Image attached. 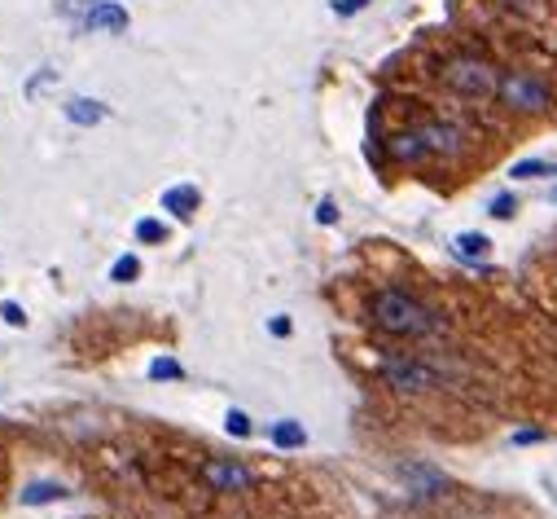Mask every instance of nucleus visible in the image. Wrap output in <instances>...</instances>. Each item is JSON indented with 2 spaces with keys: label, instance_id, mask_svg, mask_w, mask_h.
I'll use <instances>...</instances> for the list:
<instances>
[{
  "label": "nucleus",
  "instance_id": "obj_1",
  "mask_svg": "<svg viewBox=\"0 0 557 519\" xmlns=\"http://www.w3.org/2000/svg\"><path fill=\"white\" fill-rule=\"evenodd\" d=\"M369 317H373L378 330H387L395 339H422V335H434V330H439V317H434L426 304H417L408 291H395V286L373 291Z\"/></svg>",
  "mask_w": 557,
  "mask_h": 519
},
{
  "label": "nucleus",
  "instance_id": "obj_2",
  "mask_svg": "<svg viewBox=\"0 0 557 519\" xmlns=\"http://www.w3.org/2000/svg\"><path fill=\"white\" fill-rule=\"evenodd\" d=\"M500 79H505V70L488 62L483 53H452V58L439 62V84L457 97H470V102L474 97H496Z\"/></svg>",
  "mask_w": 557,
  "mask_h": 519
},
{
  "label": "nucleus",
  "instance_id": "obj_3",
  "mask_svg": "<svg viewBox=\"0 0 557 519\" xmlns=\"http://www.w3.org/2000/svg\"><path fill=\"white\" fill-rule=\"evenodd\" d=\"M496 97L509 106V110H544L549 106V84L531 70H505Z\"/></svg>",
  "mask_w": 557,
  "mask_h": 519
},
{
  "label": "nucleus",
  "instance_id": "obj_4",
  "mask_svg": "<svg viewBox=\"0 0 557 519\" xmlns=\"http://www.w3.org/2000/svg\"><path fill=\"white\" fill-rule=\"evenodd\" d=\"M382 379L399 387V392H426L439 383V375L430 370L426 361H413V357H387L382 361Z\"/></svg>",
  "mask_w": 557,
  "mask_h": 519
},
{
  "label": "nucleus",
  "instance_id": "obj_5",
  "mask_svg": "<svg viewBox=\"0 0 557 519\" xmlns=\"http://www.w3.org/2000/svg\"><path fill=\"white\" fill-rule=\"evenodd\" d=\"M202 480L215 488V493H242V488L255 485L251 467H242V462H233V458H211V462H202Z\"/></svg>",
  "mask_w": 557,
  "mask_h": 519
},
{
  "label": "nucleus",
  "instance_id": "obj_6",
  "mask_svg": "<svg viewBox=\"0 0 557 519\" xmlns=\"http://www.w3.org/2000/svg\"><path fill=\"white\" fill-rule=\"evenodd\" d=\"M79 27L84 32H128V9L123 5H114V0H88L84 5V18H79Z\"/></svg>",
  "mask_w": 557,
  "mask_h": 519
},
{
  "label": "nucleus",
  "instance_id": "obj_7",
  "mask_svg": "<svg viewBox=\"0 0 557 519\" xmlns=\"http://www.w3.org/2000/svg\"><path fill=\"white\" fill-rule=\"evenodd\" d=\"M417 133H422V141H426L430 154H443V159L461 154V145H465V133H461L457 124H448V119H430V124H417Z\"/></svg>",
  "mask_w": 557,
  "mask_h": 519
},
{
  "label": "nucleus",
  "instance_id": "obj_8",
  "mask_svg": "<svg viewBox=\"0 0 557 519\" xmlns=\"http://www.w3.org/2000/svg\"><path fill=\"white\" fill-rule=\"evenodd\" d=\"M387 154H391L395 163H417V159H426L430 150L417 128H404V133H395V137L387 141Z\"/></svg>",
  "mask_w": 557,
  "mask_h": 519
},
{
  "label": "nucleus",
  "instance_id": "obj_9",
  "mask_svg": "<svg viewBox=\"0 0 557 519\" xmlns=\"http://www.w3.org/2000/svg\"><path fill=\"white\" fill-rule=\"evenodd\" d=\"M197 203H202V194H197L194 185H171V190H163V211L180 216V220H189L197 211Z\"/></svg>",
  "mask_w": 557,
  "mask_h": 519
},
{
  "label": "nucleus",
  "instance_id": "obj_10",
  "mask_svg": "<svg viewBox=\"0 0 557 519\" xmlns=\"http://www.w3.org/2000/svg\"><path fill=\"white\" fill-rule=\"evenodd\" d=\"M62 110H66V119H70V124H79V128H93V124H101V119H105V106L93 102V97H70Z\"/></svg>",
  "mask_w": 557,
  "mask_h": 519
},
{
  "label": "nucleus",
  "instance_id": "obj_11",
  "mask_svg": "<svg viewBox=\"0 0 557 519\" xmlns=\"http://www.w3.org/2000/svg\"><path fill=\"white\" fill-rule=\"evenodd\" d=\"M272 445L277 449H303L307 445V431L298 427L295 418H281V422H272Z\"/></svg>",
  "mask_w": 557,
  "mask_h": 519
},
{
  "label": "nucleus",
  "instance_id": "obj_12",
  "mask_svg": "<svg viewBox=\"0 0 557 519\" xmlns=\"http://www.w3.org/2000/svg\"><path fill=\"white\" fill-rule=\"evenodd\" d=\"M66 497L62 485H49V480H35V485L23 488V506H49V502H58Z\"/></svg>",
  "mask_w": 557,
  "mask_h": 519
},
{
  "label": "nucleus",
  "instance_id": "obj_13",
  "mask_svg": "<svg viewBox=\"0 0 557 519\" xmlns=\"http://www.w3.org/2000/svg\"><path fill=\"white\" fill-rule=\"evenodd\" d=\"M457 255L461 260H488L492 255V243L483 238V234H457Z\"/></svg>",
  "mask_w": 557,
  "mask_h": 519
},
{
  "label": "nucleus",
  "instance_id": "obj_14",
  "mask_svg": "<svg viewBox=\"0 0 557 519\" xmlns=\"http://www.w3.org/2000/svg\"><path fill=\"white\" fill-rule=\"evenodd\" d=\"M509 176H514V181H531V176H557V163H549V159H518V163L509 168Z\"/></svg>",
  "mask_w": 557,
  "mask_h": 519
},
{
  "label": "nucleus",
  "instance_id": "obj_15",
  "mask_svg": "<svg viewBox=\"0 0 557 519\" xmlns=\"http://www.w3.org/2000/svg\"><path fill=\"white\" fill-rule=\"evenodd\" d=\"M154 383H163V379H185V366L180 361H171V357H159V361H150V370H145Z\"/></svg>",
  "mask_w": 557,
  "mask_h": 519
},
{
  "label": "nucleus",
  "instance_id": "obj_16",
  "mask_svg": "<svg viewBox=\"0 0 557 519\" xmlns=\"http://www.w3.org/2000/svg\"><path fill=\"white\" fill-rule=\"evenodd\" d=\"M136 243H167V225L163 220H154V216L136 220Z\"/></svg>",
  "mask_w": 557,
  "mask_h": 519
},
{
  "label": "nucleus",
  "instance_id": "obj_17",
  "mask_svg": "<svg viewBox=\"0 0 557 519\" xmlns=\"http://www.w3.org/2000/svg\"><path fill=\"white\" fill-rule=\"evenodd\" d=\"M136 277H141V260L136 255H119L110 264V282H136Z\"/></svg>",
  "mask_w": 557,
  "mask_h": 519
},
{
  "label": "nucleus",
  "instance_id": "obj_18",
  "mask_svg": "<svg viewBox=\"0 0 557 519\" xmlns=\"http://www.w3.org/2000/svg\"><path fill=\"white\" fill-rule=\"evenodd\" d=\"M224 431L237 436V440H246V436H251V418L242 414V410H229V414H224Z\"/></svg>",
  "mask_w": 557,
  "mask_h": 519
},
{
  "label": "nucleus",
  "instance_id": "obj_19",
  "mask_svg": "<svg viewBox=\"0 0 557 519\" xmlns=\"http://www.w3.org/2000/svg\"><path fill=\"white\" fill-rule=\"evenodd\" d=\"M0 321H5V326H23L27 312H23V304H14V300H0Z\"/></svg>",
  "mask_w": 557,
  "mask_h": 519
},
{
  "label": "nucleus",
  "instance_id": "obj_20",
  "mask_svg": "<svg viewBox=\"0 0 557 519\" xmlns=\"http://www.w3.org/2000/svg\"><path fill=\"white\" fill-rule=\"evenodd\" d=\"M505 9H514V14L531 18V14H544V0H505Z\"/></svg>",
  "mask_w": 557,
  "mask_h": 519
},
{
  "label": "nucleus",
  "instance_id": "obj_21",
  "mask_svg": "<svg viewBox=\"0 0 557 519\" xmlns=\"http://www.w3.org/2000/svg\"><path fill=\"white\" fill-rule=\"evenodd\" d=\"M514 208H518V203H514V194H496V199H492V216H500V220H509V216H514Z\"/></svg>",
  "mask_w": 557,
  "mask_h": 519
},
{
  "label": "nucleus",
  "instance_id": "obj_22",
  "mask_svg": "<svg viewBox=\"0 0 557 519\" xmlns=\"http://www.w3.org/2000/svg\"><path fill=\"white\" fill-rule=\"evenodd\" d=\"M364 5H369V0H333V14H338V18H347V14H361Z\"/></svg>",
  "mask_w": 557,
  "mask_h": 519
},
{
  "label": "nucleus",
  "instance_id": "obj_23",
  "mask_svg": "<svg viewBox=\"0 0 557 519\" xmlns=\"http://www.w3.org/2000/svg\"><path fill=\"white\" fill-rule=\"evenodd\" d=\"M268 330H272L277 339H286V335H290L295 326H290V317H272V321H268Z\"/></svg>",
  "mask_w": 557,
  "mask_h": 519
},
{
  "label": "nucleus",
  "instance_id": "obj_24",
  "mask_svg": "<svg viewBox=\"0 0 557 519\" xmlns=\"http://www.w3.org/2000/svg\"><path fill=\"white\" fill-rule=\"evenodd\" d=\"M316 220H321V225H333V220H338V208H333L329 199H321V208H316Z\"/></svg>",
  "mask_w": 557,
  "mask_h": 519
},
{
  "label": "nucleus",
  "instance_id": "obj_25",
  "mask_svg": "<svg viewBox=\"0 0 557 519\" xmlns=\"http://www.w3.org/2000/svg\"><path fill=\"white\" fill-rule=\"evenodd\" d=\"M540 440H544V431H518L514 436V445H540Z\"/></svg>",
  "mask_w": 557,
  "mask_h": 519
},
{
  "label": "nucleus",
  "instance_id": "obj_26",
  "mask_svg": "<svg viewBox=\"0 0 557 519\" xmlns=\"http://www.w3.org/2000/svg\"><path fill=\"white\" fill-rule=\"evenodd\" d=\"M553 203H557V190H553Z\"/></svg>",
  "mask_w": 557,
  "mask_h": 519
}]
</instances>
